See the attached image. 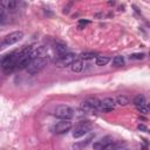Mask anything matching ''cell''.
<instances>
[{
  "label": "cell",
  "mask_w": 150,
  "mask_h": 150,
  "mask_svg": "<svg viewBox=\"0 0 150 150\" xmlns=\"http://www.w3.org/2000/svg\"><path fill=\"white\" fill-rule=\"evenodd\" d=\"M115 100H116V103H117V104H120V106H127V104H129V103H130L129 97H128V96H126V95H118Z\"/></svg>",
  "instance_id": "obj_15"
},
{
  "label": "cell",
  "mask_w": 150,
  "mask_h": 150,
  "mask_svg": "<svg viewBox=\"0 0 150 150\" xmlns=\"http://www.w3.org/2000/svg\"><path fill=\"white\" fill-rule=\"evenodd\" d=\"M89 21L88 20H80V25H88Z\"/></svg>",
  "instance_id": "obj_25"
},
{
  "label": "cell",
  "mask_w": 150,
  "mask_h": 150,
  "mask_svg": "<svg viewBox=\"0 0 150 150\" xmlns=\"http://www.w3.org/2000/svg\"><path fill=\"white\" fill-rule=\"evenodd\" d=\"M138 130H143V131H145V130H147V127H145V126H143V124H140V126H138Z\"/></svg>",
  "instance_id": "obj_24"
},
{
  "label": "cell",
  "mask_w": 150,
  "mask_h": 150,
  "mask_svg": "<svg viewBox=\"0 0 150 150\" xmlns=\"http://www.w3.org/2000/svg\"><path fill=\"white\" fill-rule=\"evenodd\" d=\"M120 150H128V149H120Z\"/></svg>",
  "instance_id": "obj_28"
},
{
  "label": "cell",
  "mask_w": 150,
  "mask_h": 150,
  "mask_svg": "<svg viewBox=\"0 0 150 150\" xmlns=\"http://www.w3.org/2000/svg\"><path fill=\"white\" fill-rule=\"evenodd\" d=\"M102 150H120V143L111 142L110 144H108L107 147H104Z\"/></svg>",
  "instance_id": "obj_21"
},
{
  "label": "cell",
  "mask_w": 150,
  "mask_h": 150,
  "mask_svg": "<svg viewBox=\"0 0 150 150\" xmlns=\"http://www.w3.org/2000/svg\"><path fill=\"white\" fill-rule=\"evenodd\" d=\"M144 103H147V102H145V97H144L143 95H137V96H135V99H134V104H135L136 107L142 106V104H144Z\"/></svg>",
  "instance_id": "obj_19"
},
{
  "label": "cell",
  "mask_w": 150,
  "mask_h": 150,
  "mask_svg": "<svg viewBox=\"0 0 150 150\" xmlns=\"http://www.w3.org/2000/svg\"><path fill=\"white\" fill-rule=\"evenodd\" d=\"M111 142H114V141H113V137L106 136V137H103V138L96 141V142L93 144V148H94V150H102L104 147H107V145L110 144Z\"/></svg>",
  "instance_id": "obj_10"
},
{
  "label": "cell",
  "mask_w": 150,
  "mask_h": 150,
  "mask_svg": "<svg viewBox=\"0 0 150 150\" xmlns=\"http://www.w3.org/2000/svg\"><path fill=\"white\" fill-rule=\"evenodd\" d=\"M24 38V33L21 31H15V32H12L10 33L8 35H6L1 42V46L5 47V46H11V45H14L17 42H19L20 40H22Z\"/></svg>",
  "instance_id": "obj_5"
},
{
  "label": "cell",
  "mask_w": 150,
  "mask_h": 150,
  "mask_svg": "<svg viewBox=\"0 0 150 150\" xmlns=\"http://www.w3.org/2000/svg\"><path fill=\"white\" fill-rule=\"evenodd\" d=\"M149 55H150V52H149Z\"/></svg>",
  "instance_id": "obj_29"
},
{
  "label": "cell",
  "mask_w": 150,
  "mask_h": 150,
  "mask_svg": "<svg viewBox=\"0 0 150 150\" xmlns=\"http://www.w3.org/2000/svg\"><path fill=\"white\" fill-rule=\"evenodd\" d=\"M142 150H148V148H147V147H144V148L142 149Z\"/></svg>",
  "instance_id": "obj_26"
},
{
  "label": "cell",
  "mask_w": 150,
  "mask_h": 150,
  "mask_svg": "<svg viewBox=\"0 0 150 150\" xmlns=\"http://www.w3.org/2000/svg\"><path fill=\"white\" fill-rule=\"evenodd\" d=\"M149 133H150V131H149Z\"/></svg>",
  "instance_id": "obj_30"
},
{
  "label": "cell",
  "mask_w": 150,
  "mask_h": 150,
  "mask_svg": "<svg viewBox=\"0 0 150 150\" xmlns=\"http://www.w3.org/2000/svg\"><path fill=\"white\" fill-rule=\"evenodd\" d=\"M33 61L32 55H22L20 56V59L17 62V68L18 69H27L28 66L31 65V62Z\"/></svg>",
  "instance_id": "obj_8"
},
{
  "label": "cell",
  "mask_w": 150,
  "mask_h": 150,
  "mask_svg": "<svg viewBox=\"0 0 150 150\" xmlns=\"http://www.w3.org/2000/svg\"><path fill=\"white\" fill-rule=\"evenodd\" d=\"M129 57H130V60H142L144 57V54L143 53H135V54H131Z\"/></svg>",
  "instance_id": "obj_23"
},
{
  "label": "cell",
  "mask_w": 150,
  "mask_h": 150,
  "mask_svg": "<svg viewBox=\"0 0 150 150\" xmlns=\"http://www.w3.org/2000/svg\"><path fill=\"white\" fill-rule=\"evenodd\" d=\"M47 54H48V48L45 46H40L37 49H33L31 55L33 59H39V57H46Z\"/></svg>",
  "instance_id": "obj_11"
},
{
  "label": "cell",
  "mask_w": 150,
  "mask_h": 150,
  "mask_svg": "<svg viewBox=\"0 0 150 150\" xmlns=\"http://www.w3.org/2000/svg\"><path fill=\"white\" fill-rule=\"evenodd\" d=\"M124 65V57L121 55H117L113 59V66L114 67H122Z\"/></svg>",
  "instance_id": "obj_16"
},
{
  "label": "cell",
  "mask_w": 150,
  "mask_h": 150,
  "mask_svg": "<svg viewBox=\"0 0 150 150\" xmlns=\"http://www.w3.org/2000/svg\"><path fill=\"white\" fill-rule=\"evenodd\" d=\"M94 138V135L92 134V135H89L86 140H84V142H81V143H76V144H74L73 145V149L74 150H82L84 147H87L89 143H91L92 142V140Z\"/></svg>",
  "instance_id": "obj_12"
},
{
  "label": "cell",
  "mask_w": 150,
  "mask_h": 150,
  "mask_svg": "<svg viewBox=\"0 0 150 150\" xmlns=\"http://www.w3.org/2000/svg\"><path fill=\"white\" fill-rule=\"evenodd\" d=\"M80 56H81V59H84V60H92V59H94L96 55H95L94 53H92V52H84V53H82Z\"/></svg>",
  "instance_id": "obj_22"
},
{
  "label": "cell",
  "mask_w": 150,
  "mask_h": 150,
  "mask_svg": "<svg viewBox=\"0 0 150 150\" xmlns=\"http://www.w3.org/2000/svg\"><path fill=\"white\" fill-rule=\"evenodd\" d=\"M75 54L73 53H67L65 55H61L55 59L54 61V65L59 68H64V67H68V66H72L73 62L75 61Z\"/></svg>",
  "instance_id": "obj_3"
},
{
  "label": "cell",
  "mask_w": 150,
  "mask_h": 150,
  "mask_svg": "<svg viewBox=\"0 0 150 150\" xmlns=\"http://www.w3.org/2000/svg\"><path fill=\"white\" fill-rule=\"evenodd\" d=\"M54 115L61 120H71L74 116V110L66 104H60L55 108Z\"/></svg>",
  "instance_id": "obj_2"
},
{
  "label": "cell",
  "mask_w": 150,
  "mask_h": 150,
  "mask_svg": "<svg viewBox=\"0 0 150 150\" xmlns=\"http://www.w3.org/2000/svg\"><path fill=\"white\" fill-rule=\"evenodd\" d=\"M54 50H55V53H56L59 56L65 55V54H67V46L64 45V44H56V45L54 46Z\"/></svg>",
  "instance_id": "obj_13"
},
{
  "label": "cell",
  "mask_w": 150,
  "mask_h": 150,
  "mask_svg": "<svg viewBox=\"0 0 150 150\" xmlns=\"http://www.w3.org/2000/svg\"><path fill=\"white\" fill-rule=\"evenodd\" d=\"M109 61H110V59L108 56H97L95 64H96V66H100L101 67V66H106Z\"/></svg>",
  "instance_id": "obj_17"
},
{
  "label": "cell",
  "mask_w": 150,
  "mask_h": 150,
  "mask_svg": "<svg viewBox=\"0 0 150 150\" xmlns=\"http://www.w3.org/2000/svg\"><path fill=\"white\" fill-rule=\"evenodd\" d=\"M1 6H3V7H4V6H6V7H7V10L13 11V10H15V8H17L18 3L15 1V0H10V1H3V3H1Z\"/></svg>",
  "instance_id": "obj_18"
},
{
  "label": "cell",
  "mask_w": 150,
  "mask_h": 150,
  "mask_svg": "<svg viewBox=\"0 0 150 150\" xmlns=\"http://www.w3.org/2000/svg\"><path fill=\"white\" fill-rule=\"evenodd\" d=\"M48 64V59L47 57H39V59H33V61L31 62V65L28 66L27 68V72L31 74V75H34V74H38L40 73Z\"/></svg>",
  "instance_id": "obj_1"
},
{
  "label": "cell",
  "mask_w": 150,
  "mask_h": 150,
  "mask_svg": "<svg viewBox=\"0 0 150 150\" xmlns=\"http://www.w3.org/2000/svg\"><path fill=\"white\" fill-rule=\"evenodd\" d=\"M147 26H149V27H150V22H147Z\"/></svg>",
  "instance_id": "obj_27"
},
{
  "label": "cell",
  "mask_w": 150,
  "mask_h": 150,
  "mask_svg": "<svg viewBox=\"0 0 150 150\" xmlns=\"http://www.w3.org/2000/svg\"><path fill=\"white\" fill-rule=\"evenodd\" d=\"M91 129H92V123L89 121L80 122L75 127V129L73 131V136H74V138H80V137L84 136L86 134H88L89 131H91Z\"/></svg>",
  "instance_id": "obj_4"
},
{
  "label": "cell",
  "mask_w": 150,
  "mask_h": 150,
  "mask_svg": "<svg viewBox=\"0 0 150 150\" xmlns=\"http://www.w3.org/2000/svg\"><path fill=\"white\" fill-rule=\"evenodd\" d=\"M71 129H72L71 120H61V121L57 122L55 124V127H54V131L56 134H65Z\"/></svg>",
  "instance_id": "obj_7"
},
{
  "label": "cell",
  "mask_w": 150,
  "mask_h": 150,
  "mask_svg": "<svg viewBox=\"0 0 150 150\" xmlns=\"http://www.w3.org/2000/svg\"><path fill=\"white\" fill-rule=\"evenodd\" d=\"M71 67H72V71H73L74 73H80V72L83 69V62H82V60H75Z\"/></svg>",
  "instance_id": "obj_14"
},
{
  "label": "cell",
  "mask_w": 150,
  "mask_h": 150,
  "mask_svg": "<svg viewBox=\"0 0 150 150\" xmlns=\"http://www.w3.org/2000/svg\"><path fill=\"white\" fill-rule=\"evenodd\" d=\"M136 108H137V110H138L140 113L147 114V113H149V111H150V103H144V104L138 106V107H136Z\"/></svg>",
  "instance_id": "obj_20"
},
{
  "label": "cell",
  "mask_w": 150,
  "mask_h": 150,
  "mask_svg": "<svg viewBox=\"0 0 150 150\" xmlns=\"http://www.w3.org/2000/svg\"><path fill=\"white\" fill-rule=\"evenodd\" d=\"M81 108L84 111L100 109L101 108V101H99L97 99H94V97H89V99H87L86 101H83L81 103Z\"/></svg>",
  "instance_id": "obj_6"
},
{
  "label": "cell",
  "mask_w": 150,
  "mask_h": 150,
  "mask_svg": "<svg viewBox=\"0 0 150 150\" xmlns=\"http://www.w3.org/2000/svg\"><path fill=\"white\" fill-rule=\"evenodd\" d=\"M115 104H116V100L115 99H113V97H106V99H103L101 101V108L100 109L103 110V111H110V110L114 109Z\"/></svg>",
  "instance_id": "obj_9"
}]
</instances>
